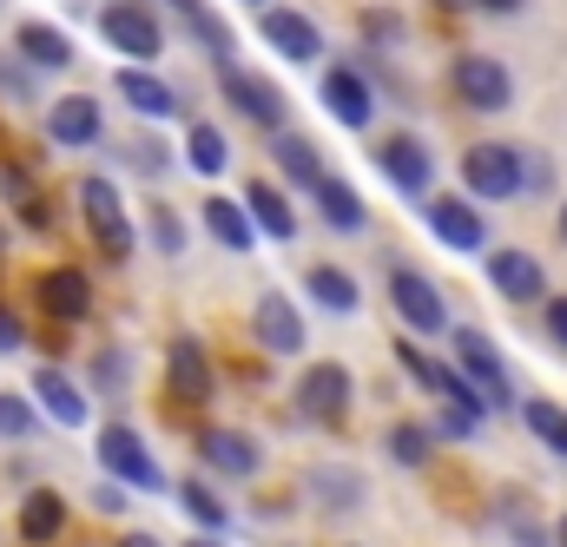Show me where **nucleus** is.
<instances>
[{"label": "nucleus", "mask_w": 567, "mask_h": 547, "mask_svg": "<svg viewBox=\"0 0 567 547\" xmlns=\"http://www.w3.org/2000/svg\"><path fill=\"white\" fill-rule=\"evenodd\" d=\"M390 303H396V310H403V323H410V330H423V337H442V330H449V297H442L423 271H410V265H403V271H390Z\"/></svg>", "instance_id": "6e6552de"}, {"label": "nucleus", "mask_w": 567, "mask_h": 547, "mask_svg": "<svg viewBox=\"0 0 567 547\" xmlns=\"http://www.w3.org/2000/svg\"><path fill=\"white\" fill-rule=\"evenodd\" d=\"M225 100H231L251 126H265V133H278L284 126V93L265 80V73H238V66H225Z\"/></svg>", "instance_id": "dca6fc26"}, {"label": "nucleus", "mask_w": 567, "mask_h": 547, "mask_svg": "<svg viewBox=\"0 0 567 547\" xmlns=\"http://www.w3.org/2000/svg\"><path fill=\"white\" fill-rule=\"evenodd\" d=\"M317 100H323V113H330L337 126H350V133H363V126L377 120V93H370V80L350 73V66H330L323 86H317Z\"/></svg>", "instance_id": "9b49d317"}, {"label": "nucleus", "mask_w": 567, "mask_h": 547, "mask_svg": "<svg viewBox=\"0 0 567 547\" xmlns=\"http://www.w3.org/2000/svg\"><path fill=\"white\" fill-rule=\"evenodd\" d=\"M185 158H192L198 178H218V172L231 165V138L218 133V126H192V133H185Z\"/></svg>", "instance_id": "7c9ffc66"}, {"label": "nucleus", "mask_w": 567, "mask_h": 547, "mask_svg": "<svg viewBox=\"0 0 567 547\" xmlns=\"http://www.w3.org/2000/svg\"><path fill=\"white\" fill-rule=\"evenodd\" d=\"M93 383H100L106 396H120V390L133 383V363H126L120 350H100V357H93Z\"/></svg>", "instance_id": "e433bc0d"}, {"label": "nucleus", "mask_w": 567, "mask_h": 547, "mask_svg": "<svg viewBox=\"0 0 567 547\" xmlns=\"http://www.w3.org/2000/svg\"><path fill=\"white\" fill-rule=\"evenodd\" d=\"M258 7H265V0H258Z\"/></svg>", "instance_id": "5fc2aeb1"}, {"label": "nucleus", "mask_w": 567, "mask_h": 547, "mask_svg": "<svg viewBox=\"0 0 567 547\" xmlns=\"http://www.w3.org/2000/svg\"><path fill=\"white\" fill-rule=\"evenodd\" d=\"M475 7H488V13H522L528 0H475Z\"/></svg>", "instance_id": "a18cd8bd"}, {"label": "nucleus", "mask_w": 567, "mask_h": 547, "mask_svg": "<svg viewBox=\"0 0 567 547\" xmlns=\"http://www.w3.org/2000/svg\"><path fill=\"white\" fill-rule=\"evenodd\" d=\"M33 429H40V415H33V403H20L13 390H0V435H7V442H27Z\"/></svg>", "instance_id": "c9c22d12"}, {"label": "nucleus", "mask_w": 567, "mask_h": 547, "mask_svg": "<svg viewBox=\"0 0 567 547\" xmlns=\"http://www.w3.org/2000/svg\"><path fill=\"white\" fill-rule=\"evenodd\" d=\"M555 547H567V515H561V522H555Z\"/></svg>", "instance_id": "09e8293b"}, {"label": "nucleus", "mask_w": 567, "mask_h": 547, "mask_svg": "<svg viewBox=\"0 0 567 547\" xmlns=\"http://www.w3.org/2000/svg\"><path fill=\"white\" fill-rule=\"evenodd\" d=\"M0 251H7V238H0Z\"/></svg>", "instance_id": "864d4df0"}, {"label": "nucleus", "mask_w": 567, "mask_h": 547, "mask_svg": "<svg viewBox=\"0 0 567 547\" xmlns=\"http://www.w3.org/2000/svg\"><path fill=\"white\" fill-rule=\"evenodd\" d=\"M310 192H317V211H323L337 231H363V225H370V211H363V198H357L350 178H330V172H323Z\"/></svg>", "instance_id": "a878e982"}, {"label": "nucleus", "mask_w": 567, "mask_h": 547, "mask_svg": "<svg viewBox=\"0 0 567 547\" xmlns=\"http://www.w3.org/2000/svg\"><path fill=\"white\" fill-rule=\"evenodd\" d=\"M0 100L33 106V100H40V66H27L20 53H0Z\"/></svg>", "instance_id": "72a5a7b5"}, {"label": "nucleus", "mask_w": 567, "mask_h": 547, "mask_svg": "<svg viewBox=\"0 0 567 547\" xmlns=\"http://www.w3.org/2000/svg\"><path fill=\"white\" fill-rule=\"evenodd\" d=\"M555 231H561V245H567V205H561V218H555Z\"/></svg>", "instance_id": "603ef678"}, {"label": "nucleus", "mask_w": 567, "mask_h": 547, "mask_svg": "<svg viewBox=\"0 0 567 547\" xmlns=\"http://www.w3.org/2000/svg\"><path fill=\"white\" fill-rule=\"evenodd\" d=\"M271 158H278L284 178H290V185H303V192L323 178V158H317V145H310L303 133H290V126H278V138H271Z\"/></svg>", "instance_id": "cd10ccee"}, {"label": "nucleus", "mask_w": 567, "mask_h": 547, "mask_svg": "<svg viewBox=\"0 0 567 547\" xmlns=\"http://www.w3.org/2000/svg\"><path fill=\"white\" fill-rule=\"evenodd\" d=\"M145 231H152V245H158L165 258H178V251H185V218H178L172 205H152V211H145Z\"/></svg>", "instance_id": "f704fd0d"}, {"label": "nucleus", "mask_w": 567, "mask_h": 547, "mask_svg": "<svg viewBox=\"0 0 567 547\" xmlns=\"http://www.w3.org/2000/svg\"><path fill=\"white\" fill-rule=\"evenodd\" d=\"M13 53H20L27 66H40V73H66V66H73V40H66L60 27H47V20H20Z\"/></svg>", "instance_id": "5701e85b"}, {"label": "nucleus", "mask_w": 567, "mask_h": 547, "mask_svg": "<svg viewBox=\"0 0 567 547\" xmlns=\"http://www.w3.org/2000/svg\"><path fill=\"white\" fill-rule=\"evenodd\" d=\"M522 422L535 429V442H548L555 455H567V410H561V403H548V396H528V403H522Z\"/></svg>", "instance_id": "2f4dec72"}, {"label": "nucleus", "mask_w": 567, "mask_h": 547, "mask_svg": "<svg viewBox=\"0 0 567 547\" xmlns=\"http://www.w3.org/2000/svg\"><path fill=\"white\" fill-rule=\"evenodd\" d=\"M508 528H515V541H522V547H548V535H542V528H535L522 508H508Z\"/></svg>", "instance_id": "a19ab883"}, {"label": "nucleus", "mask_w": 567, "mask_h": 547, "mask_svg": "<svg viewBox=\"0 0 567 547\" xmlns=\"http://www.w3.org/2000/svg\"><path fill=\"white\" fill-rule=\"evenodd\" d=\"M120 547H165V541H158V535H126Z\"/></svg>", "instance_id": "49530a36"}, {"label": "nucleus", "mask_w": 567, "mask_h": 547, "mask_svg": "<svg viewBox=\"0 0 567 547\" xmlns=\"http://www.w3.org/2000/svg\"><path fill=\"white\" fill-rule=\"evenodd\" d=\"M462 185L475 192V198H522V152L515 145H495V138H482V145H468L462 152Z\"/></svg>", "instance_id": "7ed1b4c3"}, {"label": "nucleus", "mask_w": 567, "mask_h": 547, "mask_svg": "<svg viewBox=\"0 0 567 547\" xmlns=\"http://www.w3.org/2000/svg\"><path fill=\"white\" fill-rule=\"evenodd\" d=\"M435 7H449V13H462V7H475V0H435Z\"/></svg>", "instance_id": "de8ad7c7"}, {"label": "nucleus", "mask_w": 567, "mask_h": 547, "mask_svg": "<svg viewBox=\"0 0 567 547\" xmlns=\"http://www.w3.org/2000/svg\"><path fill=\"white\" fill-rule=\"evenodd\" d=\"M377 165H383V178H390L403 198H423L429 185H435V158H429L423 138H410V133L383 138V145H377Z\"/></svg>", "instance_id": "9d476101"}, {"label": "nucleus", "mask_w": 567, "mask_h": 547, "mask_svg": "<svg viewBox=\"0 0 567 547\" xmlns=\"http://www.w3.org/2000/svg\"><path fill=\"white\" fill-rule=\"evenodd\" d=\"M126 158H133L140 172H165V145H152V138H133V145H126Z\"/></svg>", "instance_id": "ea45409f"}, {"label": "nucleus", "mask_w": 567, "mask_h": 547, "mask_svg": "<svg viewBox=\"0 0 567 547\" xmlns=\"http://www.w3.org/2000/svg\"><path fill=\"white\" fill-rule=\"evenodd\" d=\"M100 33H106V47H120L126 60H158L165 53V33H158V20L145 13L140 0H113L106 13H100Z\"/></svg>", "instance_id": "0eeeda50"}, {"label": "nucleus", "mask_w": 567, "mask_h": 547, "mask_svg": "<svg viewBox=\"0 0 567 547\" xmlns=\"http://www.w3.org/2000/svg\"><path fill=\"white\" fill-rule=\"evenodd\" d=\"M245 211H251V225L265 238H278V245L297 238V211H290V198H284L278 185H245Z\"/></svg>", "instance_id": "393cba45"}, {"label": "nucleus", "mask_w": 567, "mask_h": 547, "mask_svg": "<svg viewBox=\"0 0 567 547\" xmlns=\"http://www.w3.org/2000/svg\"><path fill=\"white\" fill-rule=\"evenodd\" d=\"M198 455H205L212 475H231V482H251V475L265 468V448H258L245 429H205V435H198Z\"/></svg>", "instance_id": "ddd939ff"}, {"label": "nucleus", "mask_w": 567, "mask_h": 547, "mask_svg": "<svg viewBox=\"0 0 567 547\" xmlns=\"http://www.w3.org/2000/svg\"><path fill=\"white\" fill-rule=\"evenodd\" d=\"M449 86H455V100L475 106V113H508V100H515V80H508V66H502L495 53H462V60L449 66Z\"/></svg>", "instance_id": "f03ea898"}, {"label": "nucleus", "mask_w": 567, "mask_h": 547, "mask_svg": "<svg viewBox=\"0 0 567 547\" xmlns=\"http://www.w3.org/2000/svg\"><path fill=\"white\" fill-rule=\"evenodd\" d=\"M47 138L53 145H100V100H86V93H66V100H53L47 106Z\"/></svg>", "instance_id": "412c9836"}, {"label": "nucleus", "mask_w": 567, "mask_h": 547, "mask_svg": "<svg viewBox=\"0 0 567 547\" xmlns=\"http://www.w3.org/2000/svg\"><path fill=\"white\" fill-rule=\"evenodd\" d=\"M363 33H370L377 47H396L410 27H403V13H390V7H363Z\"/></svg>", "instance_id": "4c0bfd02"}, {"label": "nucleus", "mask_w": 567, "mask_h": 547, "mask_svg": "<svg viewBox=\"0 0 567 547\" xmlns=\"http://www.w3.org/2000/svg\"><path fill=\"white\" fill-rule=\"evenodd\" d=\"M80 211H86V231L106 258L133 251V218H126V198L113 192V178H80Z\"/></svg>", "instance_id": "20e7f679"}, {"label": "nucleus", "mask_w": 567, "mask_h": 547, "mask_svg": "<svg viewBox=\"0 0 567 547\" xmlns=\"http://www.w3.org/2000/svg\"><path fill=\"white\" fill-rule=\"evenodd\" d=\"M33 403L47 410V422H60V429H86V415H93L86 390L66 370H33Z\"/></svg>", "instance_id": "6ab92c4d"}, {"label": "nucleus", "mask_w": 567, "mask_h": 547, "mask_svg": "<svg viewBox=\"0 0 567 547\" xmlns=\"http://www.w3.org/2000/svg\"><path fill=\"white\" fill-rule=\"evenodd\" d=\"M27 350V337H20V317H7L0 310V357H20Z\"/></svg>", "instance_id": "79ce46f5"}, {"label": "nucleus", "mask_w": 567, "mask_h": 547, "mask_svg": "<svg viewBox=\"0 0 567 547\" xmlns=\"http://www.w3.org/2000/svg\"><path fill=\"white\" fill-rule=\"evenodd\" d=\"M303 495H310L317 508H330V515H357V508L370 502V482H363V468H343V462H317V468L303 475Z\"/></svg>", "instance_id": "4468645a"}, {"label": "nucleus", "mask_w": 567, "mask_h": 547, "mask_svg": "<svg viewBox=\"0 0 567 547\" xmlns=\"http://www.w3.org/2000/svg\"><path fill=\"white\" fill-rule=\"evenodd\" d=\"M60 528H66V495L60 488H27V502H20V541L47 547V541H60Z\"/></svg>", "instance_id": "b1692460"}, {"label": "nucleus", "mask_w": 567, "mask_h": 547, "mask_svg": "<svg viewBox=\"0 0 567 547\" xmlns=\"http://www.w3.org/2000/svg\"><path fill=\"white\" fill-rule=\"evenodd\" d=\"M185 547H225V541H212V535H198V541H185Z\"/></svg>", "instance_id": "3c124183"}, {"label": "nucleus", "mask_w": 567, "mask_h": 547, "mask_svg": "<svg viewBox=\"0 0 567 547\" xmlns=\"http://www.w3.org/2000/svg\"><path fill=\"white\" fill-rule=\"evenodd\" d=\"M93 508H100V515H120V508H126V488H100Z\"/></svg>", "instance_id": "c03bdc74"}, {"label": "nucleus", "mask_w": 567, "mask_h": 547, "mask_svg": "<svg viewBox=\"0 0 567 547\" xmlns=\"http://www.w3.org/2000/svg\"><path fill=\"white\" fill-rule=\"evenodd\" d=\"M251 330H258V350H271V357H297L310 337H303V317H297V303L284 297V290H265L258 303H251Z\"/></svg>", "instance_id": "f8f14e48"}, {"label": "nucleus", "mask_w": 567, "mask_h": 547, "mask_svg": "<svg viewBox=\"0 0 567 547\" xmlns=\"http://www.w3.org/2000/svg\"><path fill=\"white\" fill-rule=\"evenodd\" d=\"M548 330L561 337V350H567V297H548Z\"/></svg>", "instance_id": "37998d69"}, {"label": "nucleus", "mask_w": 567, "mask_h": 547, "mask_svg": "<svg viewBox=\"0 0 567 547\" xmlns=\"http://www.w3.org/2000/svg\"><path fill=\"white\" fill-rule=\"evenodd\" d=\"M265 47L284 53V60H323V33H317V20L310 13H297V7H265Z\"/></svg>", "instance_id": "2eb2a0df"}, {"label": "nucleus", "mask_w": 567, "mask_h": 547, "mask_svg": "<svg viewBox=\"0 0 567 547\" xmlns=\"http://www.w3.org/2000/svg\"><path fill=\"white\" fill-rule=\"evenodd\" d=\"M178 508H185V515H192V522H198L205 535L231 528V508H225V502H218V495H212V488H205L198 475H185V482H178Z\"/></svg>", "instance_id": "c756f323"}, {"label": "nucleus", "mask_w": 567, "mask_h": 547, "mask_svg": "<svg viewBox=\"0 0 567 547\" xmlns=\"http://www.w3.org/2000/svg\"><path fill=\"white\" fill-rule=\"evenodd\" d=\"M555 185V165L542 152H522V192H548Z\"/></svg>", "instance_id": "58836bf2"}, {"label": "nucleus", "mask_w": 567, "mask_h": 547, "mask_svg": "<svg viewBox=\"0 0 567 547\" xmlns=\"http://www.w3.org/2000/svg\"><path fill=\"white\" fill-rule=\"evenodd\" d=\"M455 363H462L468 390L488 403V415L515 403V390H508V370H502V357L488 350V337H482V330H455Z\"/></svg>", "instance_id": "423d86ee"}, {"label": "nucleus", "mask_w": 567, "mask_h": 547, "mask_svg": "<svg viewBox=\"0 0 567 547\" xmlns=\"http://www.w3.org/2000/svg\"><path fill=\"white\" fill-rule=\"evenodd\" d=\"M165 376H172V396L178 403H212V363H205V343L198 337H178L172 357H165Z\"/></svg>", "instance_id": "aec40b11"}, {"label": "nucleus", "mask_w": 567, "mask_h": 547, "mask_svg": "<svg viewBox=\"0 0 567 547\" xmlns=\"http://www.w3.org/2000/svg\"><path fill=\"white\" fill-rule=\"evenodd\" d=\"M120 100L133 106V113H145V120H172V113H185V100H178V86H165L158 73H145V66H120Z\"/></svg>", "instance_id": "4be33fe9"}, {"label": "nucleus", "mask_w": 567, "mask_h": 547, "mask_svg": "<svg viewBox=\"0 0 567 547\" xmlns=\"http://www.w3.org/2000/svg\"><path fill=\"white\" fill-rule=\"evenodd\" d=\"M33 297H40V310H47V317H60V323H80V317L93 310V277L73 271V265H53V271L33 283Z\"/></svg>", "instance_id": "f3484780"}, {"label": "nucleus", "mask_w": 567, "mask_h": 547, "mask_svg": "<svg viewBox=\"0 0 567 547\" xmlns=\"http://www.w3.org/2000/svg\"><path fill=\"white\" fill-rule=\"evenodd\" d=\"M350 396H357V383H350L343 363H310L297 376V390H290V403H297L303 422H343L350 415Z\"/></svg>", "instance_id": "39448f33"}, {"label": "nucleus", "mask_w": 567, "mask_h": 547, "mask_svg": "<svg viewBox=\"0 0 567 547\" xmlns=\"http://www.w3.org/2000/svg\"><path fill=\"white\" fill-rule=\"evenodd\" d=\"M100 468H106L113 482H126V495H158V488H165V468L152 462L145 435L126 429V422H106V429H100Z\"/></svg>", "instance_id": "f257e3e1"}, {"label": "nucleus", "mask_w": 567, "mask_h": 547, "mask_svg": "<svg viewBox=\"0 0 567 547\" xmlns=\"http://www.w3.org/2000/svg\"><path fill=\"white\" fill-rule=\"evenodd\" d=\"M383 448H390L403 468H423L429 448H435V429H423V422H396V429L383 435Z\"/></svg>", "instance_id": "473e14b6"}, {"label": "nucleus", "mask_w": 567, "mask_h": 547, "mask_svg": "<svg viewBox=\"0 0 567 547\" xmlns=\"http://www.w3.org/2000/svg\"><path fill=\"white\" fill-rule=\"evenodd\" d=\"M488 290H495V297H508V303H542V297H548V271H542V258H535V251L502 245V251L488 258Z\"/></svg>", "instance_id": "1a4fd4ad"}, {"label": "nucleus", "mask_w": 567, "mask_h": 547, "mask_svg": "<svg viewBox=\"0 0 567 547\" xmlns=\"http://www.w3.org/2000/svg\"><path fill=\"white\" fill-rule=\"evenodd\" d=\"M429 231L449 245V251H482L488 245V225L468 198H429Z\"/></svg>", "instance_id": "a211bd4d"}, {"label": "nucleus", "mask_w": 567, "mask_h": 547, "mask_svg": "<svg viewBox=\"0 0 567 547\" xmlns=\"http://www.w3.org/2000/svg\"><path fill=\"white\" fill-rule=\"evenodd\" d=\"M165 7H178V13H192V7H198V0H165Z\"/></svg>", "instance_id": "8fccbe9b"}, {"label": "nucleus", "mask_w": 567, "mask_h": 547, "mask_svg": "<svg viewBox=\"0 0 567 547\" xmlns=\"http://www.w3.org/2000/svg\"><path fill=\"white\" fill-rule=\"evenodd\" d=\"M205 231H212L225 251H258V225H251V211L231 205V198H205Z\"/></svg>", "instance_id": "bb28decb"}, {"label": "nucleus", "mask_w": 567, "mask_h": 547, "mask_svg": "<svg viewBox=\"0 0 567 547\" xmlns=\"http://www.w3.org/2000/svg\"><path fill=\"white\" fill-rule=\"evenodd\" d=\"M303 290L323 303V310H337V317H350L363 297H357V277L350 271H337V265H310V277H303Z\"/></svg>", "instance_id": "c85d7f7f"}]
</instances>
